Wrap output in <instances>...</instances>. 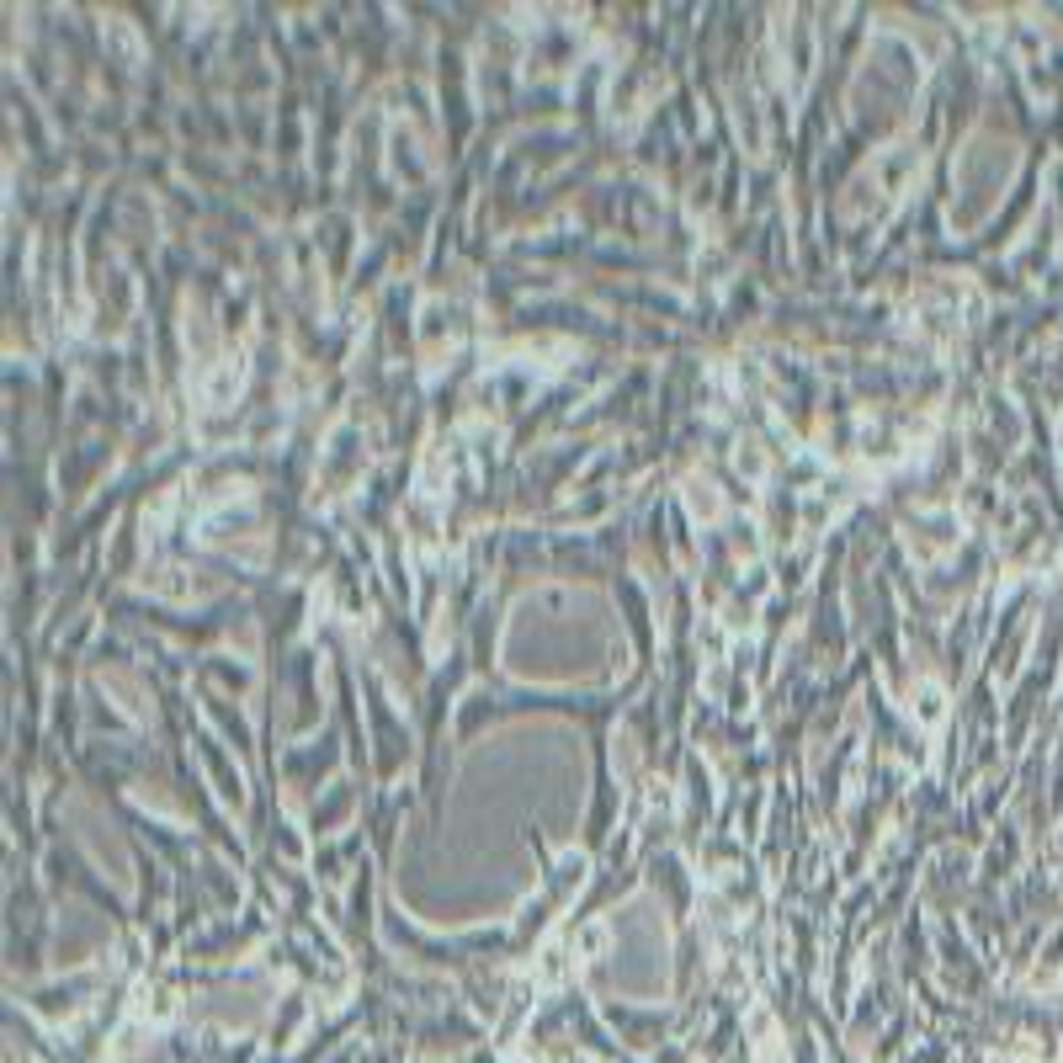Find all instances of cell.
I'll list each match as a JSON object with an SVG mask.
<instances>
[]
</instances>
